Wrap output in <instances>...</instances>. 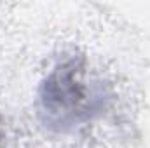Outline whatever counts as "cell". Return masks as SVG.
<instances>
[{
    "label": "cell",
    "instance_id": "obj_1",
    "mask_svg": "<svg viewBox=\"0 0 150 148\" xmlns=\"http://www.w3.org/2000/svg\"><path fill=\"white\" fill-rule=\"evenodd\" d=\"M101 84L87 78L77 61H67L52 70L40 89V113L52 127L65 129L89 120L103 108Z\"/></svg>",
    "mask_w": 150,
    "mask_h": 148
}]
</instances>
